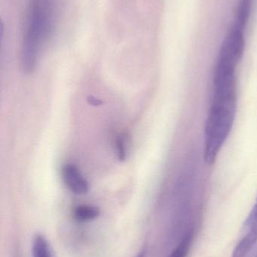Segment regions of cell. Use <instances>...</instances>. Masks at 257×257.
<instances>
[{
  "label": "cell",
  "mask_w": 257,
  "mask_h": 257,
  "mask_svg": "<svg viewBox=\"0 0 257 257\" xmlns=\"http://www.w3.org/2000/svg\"><path fill=\"white\" fill-rule=\"evenodd\" d=\"M238 107L236 79L216 81L205 126L204 160L215 163L235 123Z\"/></svg>",
  "instance_id": "1"
},
{
  "label": "cell",
  "mask_w": 257,
  "mask_h": 257,
  "mask_svg": "<svg viewBox=\"0 0 257 257\" xmlns=\"http://www.w3.org/2000/svg\"><path fill=\"white\" fill-rule=\"evenodd\" d=\"M48 8L39 0H32L21 54L23 69L27 73H31L36 67L41 40L48 30Z\"/></svg>",
  "instance_id": "2"
},
{
  "label": "cell",
  "mask_w": 257,
  "mask_h": 257,
  "mask_svg": "<svg viewBox=\"0 0 257 257\" xmlns=\"http://www.w3.org/2000/svg\"><path fill=\"white\" fill-rule=\"evenodd\" d=\"M244 27L233 23L220 48L216 64L215 75H234L244 51Z\"/></svg>",
  "instance_id": "3"
},
{
  "label": "cell",
  "mask_w": 257,
  "mask_h": 257,
  "mask_svg": "<svg viewBox=\"0 0 257 257\" xmlns=\"http://www.w3.org/2000/svg\"><path fill=\"white\" fill-rule=\"evenodd\" d=\"M247 232L234 249L232 257H247L257 241V205L250 212L244 223Z\"/></svg>",
  "instance_id": "4"
},
{
  "label": "cell",
  "mask_w": 257,
  "mask_h": 257,
  "mask_svg": "<svg viewBox=\"0 0 257 257\" xmlns=\"http://www.w3.org/2000/svg\"><path fill=\"white\" fill-rule=\"evenodd\" d=\"M62 177L66 187L75 194L84 195L89 192V183L74 165H64L62 168Z\"/></svg>",
  "instance_id": "5"
},
{
  "label": "cell",
  "mask_w": 257,
  "mask_h": 257,
  "mask_svg": "<svg viewBox=\"0 0 257 257\" xmlns=\"http://www.w3.org/2000/svg\"><path fill=\"white\" fill-rule=\"evenodd\" d=\"M32 256L55 257L48 240L41 234H37L33 238L32 243Z\"/></svg>",
  "instance_id": "6"
},
{
  "label": "cell",
  "mask_w": 257,
  "mask_h": 257,
  "mask_svg": "<svg viewBox=\"0 0 257 257\" xmlns=\"http://www.w3.org/2000/svg\"><path fill=\"white\" fill-rule=\"evenodd\" d=\"M101 210L98 207L90 205H81L74 209L73 217L77 221L89 222L98 218Z\"/></svg>",
  "instance_id": "7"
},
{
  "label": "cell",
  "mask_w": 257,
  "mask_h": 257,
  "mask_svg": "<svg viewBox=\"0 0 257 257\" xmlns=\"http://www.w3.org/2000/svg\"><path fill=\"white\" fill-rule=\"evenodd\" d=\"M253 0H240L235 15V24L245 28L248 21Z\"/></svg>",
  "instance_id": "8"
},
{
  "label": "cell",
  "mask_w": 257,
  "mask_h": 257,
  "mask_svg": "<svg viewBox=\"0 0 257 257\" xmlns=\"http://www.w3.org/2000/svg\"><path fill=\"white\" fill-rule=\"evenodd\" d=\"M194 236V230H190L183 236L182 239L180 241L173 251L167 257H186L188 254L189 250L191 247Z\"/></svg>",
  "instance_id": "9"
},
{
  "label": "cell",
  "mask_w": 257,
  "mask_h": 257,
  "mask_svg": "<svg viewBox=\"0 0 257 257\" xmlns=\"http://www.w3.org/2000/svg\"><path fill=\"white\" fill-rule=\"evenodd\" d=\"M125 141L126 139H125L124 136H119L116 139V151H117L118 157L119 160H125L126 157V144H125Z\"/></svg>",
  "instance_id": "10"
},
{
  "label": "cell",
  "mask_w": 257,
  "mask_h": 257,
  "mask_svg": "<svg viewBox=\"0 0 257 257\" xmlns=\"http://www.w3.org/2000/svg\"><path fill=\"white\" fill-rule=\"evenodd\" d=\"M146 253H147V250L145 247L140 250L138 253L136 255L135 257H146Z\"/></svg>",
  "instance_id": "11"
},
{
  "label": "cell",
  "mask_w": 257,
  "mask_h": 257,
  "mask_svg": "<svg viewBox=\"0 0 257 257\" xmlns=\"http://www.w3.org/2000/svg\"><path fill=\"white\" fill-rule=\"evenodd\" d=\"M254 257H257V254L256 255V256H255Z\"/></svg>",
  "instance_id": "12"
},
{
  "label": "cell",
  "mask_w": 257,
  "mask_h": 257,
  "mask_svg": "<svg viewBox=\"0 0 257 257\" xmlns=\"http://www.w3.org/2000/svg\"><path fill=\"white\" fill-rule=\"evenodd\" d=\"M256 205H257V203L256 204Z\"/></svg>",
  "instance_id": "13"
}]
</instances>
